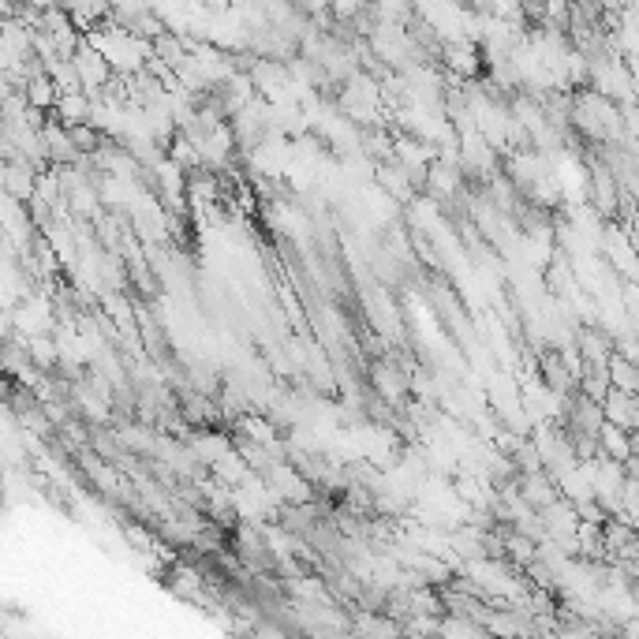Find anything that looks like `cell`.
<instances>
[{"label": "cell", "mask_w": 639, "mask_h": 639, "mask_svg": "<svg viewBox=\"0 0 639 639\" xmlns=\"http://www.w3.org/2000/svg\"><path fill=\"white\" fill-rule=\"evenodd\" d=\"M71 68L79 75V90H83L86 98L90 94H101L105 86H109V60L101 57L94 45H75V53H71Z\"/></svg>", "instance_id": "obj_1"}, {"label": "cell", "mask_w": 639, "mask_h": 639, "mask_svg": "<svg viewBox=\"0 0 639 639\" xmlns=\"http://www.w3.org/2000/svg\"><path fill=\"white\" fill-rule=\"evenodd\" d=\"M23 98H27V105H34V109H53L60 98V90L49 71H34V75L23 79Z\"/></svg>", "instance_id": "obj_2"}, {"label": "cell", "mask_w": 639, "mask_h": 639, "mask_svg": "<svg viewBox=\"0 0 639 639\" xmlns=\"http://www.w3.org/2000/svg\"><path fill=\"white\" fill-rule=\"evenodd\" d=\"M86 113H90V101H86L83 90H71V94H60L57 105H53V116H57L64 128H71V124H83Z\"/></svg>", "instance_id": "obj_3"}]
</instances>
